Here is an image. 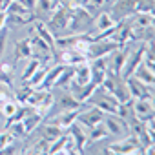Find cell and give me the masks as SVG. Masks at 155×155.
<instances>
[{
  "mask_svg": "<svg viewBox=\"0 0 155 155\" xmlns=\"http://www.w3.org/2000/svg\"><path fill=\"white\" fill-rule=\"evenodd\" d=\"M93 15H90L82 6H71L69 8V22L66 35H82L88 33L93 26Z\"/></svg>",
  "mask_w": 155,
  "mask_h": 155,
  "instance_id": "cell-1",
  "label": "cell"
},
{
  "mask_svg": "<svg viewBox=\"0 0 155 155\" xmlns=\"http://www.w3.org/2000/svg\"><path fill=\"white\" fill-rule=\"evenodd\" d=\"M101 86H102L104 90H108V91L115 97V101H117L119 104H126V102L131 101V95H130V91H128L126 81L122 79L119 73L108 71L106 77H104V81L101 82Z\"/></svg>",
  "mask_w": 155,
  "mask_h": 155,
  "instance_id": "cell-2",
  "label": "cell"
},
{
  "mask_svg": "<svg viewBox=\"0 0 155 155\" xmlns=\"http://www.w3.org/2000/svg\"><path fill=\"white\" fill-rule=\"evenodd\" d=\"M86 104L95 106V108H99L101 111L111 113V115H117V111H119V102H117L115 97H113L108 90H104L102 86H97V88H95V91H93L91 97L86 101Z\"/></svg>",
  "mask_w": 155,
  "mask_h": 155,
  "instance_id": "cell-3",
  "label": "cell"
},
{
  "mask_svg": "<svg viewBox=\"0 0 155 155\" xmlns=\"http://www.w3.org/2000/svg\"><path fill=\"white\" fill-rule=\"evenodd\" d=\"M69 8L71 6H58L51 15H49V20H48V29L53 33V37H62L66 35V29H68V22H69Z\"/></svg>",
  "mask_w": 155,
  "mask_h": 155,
  "instance_id": "cell-4",
  "label": "cell"
},
{
  "mask_svg": "<svg viewBox=\"0 0 155 155\" xmlns=\"http://www.w3.org/2000/svg\"><path fill=\"white\" fill-rule=\"evenodd\" d=\"M120 46L113 40V38H97L91 40L88 49H86V58H99V57H110L115 49H119Z\"/></svg>",
  "mask_w": 155,
  "mask_h": 155,
  "instance_id": "cell-5",
  "label": "cell"
},
{
  "mask_svg": "<svg viewBox=\"0 0 155 155\" xmlns=\"http://www.w3.org/2000/svg\"><path fill=\"white\" fill-rule=\"evenodd\" d=\"M111 153H119V155H126V153H144V148L140 146L139 139L135 135L130 133V137H122L120 140L110 144L108 148Z\"/></svg>",
  "mask_w": 155,
  "mask_h": 155,
  "instance_id": "cell-6",
  "label": "cell"
},
{
  "mask_svg": "<svg viewBox=\"0 0 155 155\" xmlns=\"http://www.w3.org/2000/svg\"><path fill=\"white\" fill-rule=\"evenodd\" d=\"M131 113L140 120H155V110H153V99H131Z\"/></svg>",
  "mask_w": 155,
  "mask_h": 155,
  "instance_id": "cell-7",
  "label": "cell"
},
{
  "mask_svg": "<svg viewBox=\"0 0 155 155\" xmlns=\"http://www.w3.org/2000/svg\"><path fill=\"white\" fill-rule=\"evenodd\" d=\"M135 15V0H115L110 17L113 18V22H124L128 18H131Z\"/></svg>",
  "mask_w": 155,
  "mask_h": 155,
  "instance_id": "cell-8",
  "label": "cell"
},
{
  "mask_svg": "<svg viewBox=\"0 0 155 155\" xmlns=\"http://www.w3.org/2000/svg\"><path fill=\"white\" fill-rule=\"evenodd\" d=\"M124 81H126V86H128V91H130L131 99H153V86L144 84L135 75L126 77Z\"/></svg>",
  "mask_w": 155,
  "mask_h": 155,
  "instance_id": "cell-9",
  "label": "cell"
},
{
  "mask_svg": "<svg viewBox=\"0 0 155 155\" xmlns=\"http://www.w3.org/2000/svg\"><path fill=\"white\" fill-rule=\"evenodd\" d=\"M144 49H146V44H144V42H140L133 51H130V53H128L126 62H124V66H122V69H120V77H122V79H126V77L133 75V71L137 69V66L142 62Z\"/></svg>",
  "mask_w": 155,
  "mask_h": 155,
  "instance_id": "cell-10",
  "label": "cell"
},
{
  "mask_svg": "<svg viewBox=\"0 0 155 155\" xmlns=\"http://www.w3.org/2000/svg\"><path fill=\"white\" fill-rule=\"evenodd\" d=\"M102 124L106 126L108 133L113 135V137H122V135H128V133H130V128H128L126 119H122V117H119V115L106 113V117L102 119Z\"/></svg>",
  "mask_w": 155,
  "mask_h": 155,
  "instance_id": "cell-11",
  "label": "cell"
},
{
  "mask_svg": "<svg viewBox=\"0 0 155 155\" xmlns=\"http://www.w3.org/2000/svg\"><path fill=\"white\" fill-rule=\"evenodd\" d=\"M88 66H90V77H91V82H95L97 86H101V82L104 81L106 73L110 71V64H108L106 57L91 58V60H88Z\"/></svg>",
  "mask_w": 155,
  "mask_h": 155,
  "instance_id": "cell-12",
  "label": "cell"
},
{
  "mask_svg": "<svg viewBox=\"0 0 155 155\" xmlns=\"http://www.w3.org/2000/svg\"><path fill=\"white\" fill-rule=\"evenodd\" d=\"M88 106H90V104H88ZM102 119H104V111H101V110L95 108V106H90L88 110H84V108L81 110L79 117H77V122H79L81 126H84V128H93V126L101 124Z\"/></svg>",
  "mask_w": 155,
  "mask_h": 155,
  "instance_id": "cell-13",
  "label": "cell"
},
{
  "mask_svg": "<svg viewBox=\"0 0 155 155\" xmlns=\"http://www.w3.org/2000/svg\"><path fill=\"white\" fill-rule=\"evenodd\" d=\"M95 88H97V84L95 82H86V84H77V82H69V86H68V91L79 101V102H82V104H86V101L91 97V93L95 91Z\"/></svg>",
  "mask_w": 155,
  "mask_h": 155,
  "instance_id": "cell-14",
  "label": "cell"
},
{
  "mask_svg": "<svg viewBox=\"0 0 155 155\" xmlns=\"http://www.w3.org/2000/svg\"><path fill=\"white\" fill-rule=\"evenodd\" d=\"M68 133H69V137L73 139V142H75V148H77V153H82L84 151V146H86V142H88V133H86V128L84 126H81L79 122H73V124H69L68 126V130H66Z\"/></svg>",
  "mask_w": 155,
  "mask_h": 155,
  "instance_id": "cell-15",
  "label": "cell"
},
{
  "mask_svg": "<svg viewBox=\"0 0 155 155\" xmlns=\"http://www.w3.org/2000/svg\"><path fill=\"white\" fill-rule=\"evenodd\" d=\"M53 97H55V101H53V106H57V108H60V111L62 110H75V108H82L84 104L82 102H79L77 101L68 90H62L60 93H53Z\"/></svg>",
  "mask_w": 155,
  "mask_h": 155,
  "instance_id": "cell-16",
  "label": "cell"
},
{
  "mask_svg": "<svg viewBox=\"0 0 155 155\" xmlns=\"http://www.w3.org/2000/svg\"><path fill=\"white\" fill-rule=\"evenodd\" d=\"M84 108V106H82ZM82 108H75V110H62L57 117H53L49 122H53V124H57V126H60L62 130H68V126L69 124H73L75 120H77V117H79V113H81V110Z\"/></svg>",
  "mask_w": 155,
  "mask_h": 155,
  "instance_id": "cell-17",
  "label": "cell"
},
{
  "mask_svg": "<svg viewBox=\"0 0 155 155\" xmlns=\"http://www.w3.org/2000/svg\"><path fill=\"white\" fill-rule=\"evenodd\" d=\"M66 68V64H57V66H49L48 68V71H46V75H44V79H42V82L37 86L38 90H51L53 88V84H55V81H57V77L62 73V69Z\"/></svg>",
  "mask_w": 155,
  "mask_h": 155,
  "instance_id": "cell-18",
  "label": "cell"
},
{
  "mask_svg": "<svg viewBox=\"0 0 155 155\" xmlns=\"http://www.w3.org/2000/svg\"><path fill=\"white\" fill-rule=\"evenodd\" d=\"M37 130L40 131V137L44 139V140H48V142H53L55 139H58L62 133H64V130L60 128V126H57V124H53V122H40L38 126H37Z\"/></svg>",
  "mask_w": 155,
  "mask_h": 155,
  "instance_id": "cell-19",
  "label": "cell"
},
{
  "mask_svg": "<svg viewBox=\"0 0 155 155\" xmlns=\"http://www.w3.org/2000/svg\"><path fill=\"white\" fill-rule=\"evenodd\" d=\"M60 51H62V53H60V60H62V64H66V66H77V64L88 62V58H86L84 53L77 51V49H73V48L60 49Z\"/></svg>",
  "mask_w": 155,
  "mask_h": 155,
  "instance_id": "cell-20",
  "label": "cell"
},
{
  "mask_svg": "<svg viewBox=\"0 0 155 155\" xmlns=\"http://www.w3.org/2000/svg\"><path fill=\"white\" fill-rule=\"evenodd\" d=\"M128 53H130V44H124V46H120L119 49H115V51L111 53V55H113V60H111V64H110V71L120 75V69H122V66H124V62H126Z\"/></svg>",
  "mask_w": 155,
  "mask_h": 155,
  "instance_id": "cell-21",
  "label": "cell"
},
{
  "mask_svg": "<svg viewBox=\"0 0 155 155\" xmlns=\"http://www.w3.org/2000/svg\"><path fill=\"white\" fill-rule=\"evenodd\" d=\"M33 31L53 49V53H55V37H53V33L48 29V26L44 24V22H40V18H35L33 20Z\"/></svg>",
  "mask_w": 155,
  "mask_h": 155,
  "instance_id": "cell-22",
  "label": "cell"
},
{
  "mask_svg": "<svg viewBox=\"0 0 155 155\" xmlns=\"http://www.w3.org/2000/svg\"><path fill=\"white\" fill-rule=\"evenodd\" d=\"M33 57V48L29 38H22L15 44V62L18 60H29Z\"/></svg>",
  "mask_w": 155,
  "mask_h": 155,
  "instance_id": "cell-23",
  "label": "cell"
},
{
  "mask_svg": "<svg viewBox=\"0 0 155 155\" xmlns=\"http://www.w3.org/2000/svg\"><path fill=\"white\" fill-rule=\"evenodd\" d=\"M133 75L137 77L139 81H142L144 84H148V86H153V82H155V73H153V69L148 68L144 62H140L137 66V69L133 71Z\"/></svg>",
  "mask_w": 155,
  "mask_h": 155,
  "instance_id": "cell-24",
  "label": "cell"
},
{
  "mask_svg": "<svg viewBox=\"0 0 155 155\" xmlns=\"http://www.w3.org/2000/svg\"><path fill=\"white\" fill-rule=\"evenodd\" d=\"M4 11H6V15H22V17H31L33 15V11H29L20 0H9Z\"/></svg>",
  "mask_w": 155,
  "mask_h": 155,
  "instance_id": "cell-25",
  "label": "cell"
},
{
  "mask_svg": "<svg viewBox=\"0 0 155 155\" xmlns=\"http://www.w3.org/2000/svg\"><path fill=\"white\" fill-rule=\"evenodd\" d=\"M42 120H44V115H42L40 111H37V110H35L33 113H29V115H28V117H26V119L22 120V124H24L26 131H28V133L31 135V133H33V131L37 130V126H38V124H40Z\"/></svg>",
  "mask_w": 155,
  "mask_h": 155,
  "instance_id": "cell-26",
  "label": "cell"
},
{
  "mask_svg": "<svg viewBox=\"0 0 155 155\" xmlns=\"http://www.w3.org/2000/svg\"><path fill=\"white\" fill-rule=\"evenodd\" d=\"M13 64H8V62H2L0 60V82L4 86H13Z\"/></svg>",
  "mask_w": 155,
  "mask_h": 155,
  "instance_id": "cell-27",
  "label": "cell"
},
{
  "mask_svg": "<svg viewBox=\"0 0 155 155\" xmlns=\"http://www.w3.org/2000/svg\"><path fill=\"white\" fill-rule=\"evenodd\" d=\"M48 68H49L48 64H40V66L37 68V71H35V73L29 77V79L26 81V84H28V86H31V88H37V86L42 82V79H44V75H46Z\"/></svg>",
  "mask_w": 155,
  "mask_h": 155,
  "instance_id": "cell-28",
  "label": "cell"
},
{
  "mask_svg": "<svg viewBox=\"0 0 155 155\" xmlns=\"http://www.w3.org/2000/svg\"><path fill=\"white\" fill-rule=\"evenodd\" d=\"M110 133H108V130H106V126L101 122V124H97V126H93V128H90V135H88V140H102L104 137H108Z\"/></svg>",
  "mask_w": 155,
  "mask_h": 155,
  "instance_id": "cell-29",
  "label": "cell"
},
{
  "mask_svg": "<svg viewBox=\"0 0 155 155\" xmlns=\"http://www.w3.org/2000/svg\"><path fill=\"white\" fill-rule=\"evenodd\" d=\"M131 22L135 26H140V28H146V26H151L153 24V15L151 13H135L131 17Z\"/></svg>",
  "mask_w": 155,
  "mask_h": 155,
  "instance_id": "cell-30",
  "label": "cell"
},
{
  "mask_svg": "<svg viewBox=\"0 0 155 155\" xmlns=\"http://www.w3.org/2000/svg\"><path fill=\"white\" fill-rule=\"evenodd\" d=\"M31 91H33V88H31V86H28V84H22L20 88H17V90H15V101H17L18 104H24V102H28V99H29Z\"/></svg>",
  "mask_w": 155,
  "mask_h": 155,
  "instance_id": "cell-31",
  "label": "cell"
},
{
  "mask_svg": "<svg viewBox=\"0 0 155 155\" xmlns=\"http://www.w3.org/2000/svg\"><path fill=\"white\" fill-rule=\"evenodd\" d=\"M155 9V0H135V13H151Z\"/></svg>",
  "mask_w": 155,
  "mask_h": 155,
  "instance_id": "cell-32",
  "label": "cell"
},
{
  "mask_svg": "<svg viewBox=\"0 0 155 155\" xmlns=\"http://www.w3.org/2000/svg\"><path fill=\"white\" fill-rule=\"evenodd\" d=\"M38 66H40V60H37V58H33V57H31V58H29V62H28V68H26V69L22 71V75H20L22 84H26V81H28L29 77L37 71V68H38Z\"/></svg>",
  "mask_w": 155,
  "mask_h": 155,
  "instance_id": "cell-33",
  "label": "cell"
},
{
  "mask_svg": "<svg viewBox=\"0 0 155 155\" xmlns=\"http://www.w3.org/2000/svg\"><path fill=\"white\" fill-rule=\"evenodd\" d=\"M17 108H18V102L17 101H11V99H8L4 104H0V110H2V115L8 119V117H13L15 115V111H17Z\"/></svg>",
  "mask_w": 155,
  "mask_h": 155,
  "instance_id": "cell-34",
  "label": "cell"
},
{
  "mask_svg": "<svg viewBox=\"0 0 155 155\" xmlns=\"http://www.w3.org/2000/svg\"><path fill=\"white\" fill-rule=\"evenodd\" d=\"M8 33H9V28L4 26L0 29V60H2L4 53H6V44H8Z\"/></svg>",
  "mask_w": 155,
  "mask_h": 155,
  "instance_id": "cell-35",
  "label": "cell"
},
{
  "mask_svg": "<svg viewBox=\"0 0 155 155\" xmlns=\"http://www.w3.org/2000/svg\"><path fill=\"white\" fill-rule=\"evenodd\" d=\"M11 142H15L13 133H11L9 130H4L2 133H0V148H4V146H8V144H11Z\"/></svg>",
  "mask_w": 155,
  "mask_h": 155,
  "instance_id": "cell-36",
  "label": "cell"
},
{
  "mask_svg": "<svg viewBox=\"0 0 155 155\" xmlns=\"http://www.w3.org/2000/svg\"><path fill=\"white\" fill-rule=\"evenodd\" d=\"M20 2H22L29 11H33V9H35V6H37V0H20Z\"/></svg>",
  "mask_w": 155,
  "mask_h": 155,
  "instance_id": "cell-37",
  "label": "cell"
},
{
  "mask_svg": "<svg viewBox=\"0 0 155 155\" xmlns=\"http://www.w3.org/2000/svg\"><path fill=\"white\" fill-rule=\"evenodd\" d=\"M6 22H8V15H6L4 9H0V29L6 26Z\"/></svg>",
  "mask_w": 155,
  "mask_h": 155,
  "instance_id": "cell-38",
  "label": "cell"
},
{
  "mask_svg": "<svg viewBox=\"0 0 155 155\" xmlns=\"http://www.w3.org/2000/svg\"><path fill=\"white\" fill-rule=\"evenodd\" d=\"M90 4H93L95 8H102V6H106V2L108 0H88Z\"/></svg>",
  "mask_w": 155,
  "mask_h": 155,
  "instance_id": "cell-39",
  "label": "cell"
}]
</instances>
